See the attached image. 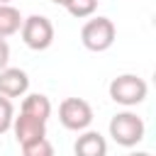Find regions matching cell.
I'll use <instances>...</instances> for the list:
<instances>
[{"instance_id":"cell-1","label":"cell","mask_w":156,"mask_h":156,"mask_svg":"<svg viewBox=\"0 0 156 156\" xmlns=\"http://www.w3.org/2000/svg\"><path fill=\"white\" fill-rule=\"evenodd\" d=\"M146 93H149L146 80L134 73H122V76L112 78V83H110V98L124 107H134V105L144 102Z\"/></svg>"},{"instance_id":"cell-2","label":"cell","mask_w":156,"mask_h":156,"mask_svg":"<svg viewBox=\"0 0 156 156\" xmlns=\"http://www.w3.org/2000/svg\"><path fill=\"white\" fill-rule=\"evenodd\" d=\"M144 119L134 112H117L112 119H110V136L115 139V144L119 146H136L141 139H144Z\"/></svg>"},{"instance_id":"cell-3","label":"cell","mask_w":156,"mask_h":156,"mask_svg":"<svg viewBox=\"0 0 156 156\" xmlns=\"http://www.w3.org/2000/svg\"><path fill=\"white\" fill-rule=\"evenodd\" d=\"M117 29L110 17H93L80 29V41L88 51H107L115 44Z\"/></svg>"},{"instance_id":"cell-4","label":"cell","mask_w":156,"mask_h":156,"mask_svg":"<svg viewBox=\"0 0 156 156\" xmlns=\"http://www.w3.org/2000/svg\"><path fill=\"white\" fill-rule=\"evenodd\" d=\"M20 32H22V41L29 49H34V51H44L54 41V24L44 15H29V17H24Z\"/></svg>"},{"instance_id":"cell-5","label":"cell","mask_w":156,"mask_h":156,"mask_svg":"<svg viewBox=\"0 0 156 156\" xmlns=\"http://www.w3.org/2000/svg\"><path fill=\"white\" fill-rule=\"evenodd\" d=\"M58 122L71 132H83L93 122V107L83 98H66L58 105Z\"/></svg>"},{"instance_id":"cell-6","label":"cell","mask_w":156,"mask_h":156,"mask_svg":"<svg viewBox=\"0 0 156 156\" xmlns=\"http://www.w3.org/2000/svg\"><path fill=\"white\" fill-rule=\"evenodd\" d=\"M12 129H15V139L22 144H29L34 139H41L46 136V122L37 119V117H29L24 112H20V117L12 119Z\"/></svg>"},{"instance_id":"cell-7","label":"cell","mask_w":156,"mask_h":156,"mask_svg":"<svg viewBox=\"0 0 156 156\" xmlns=\"http://www.w3.org/2000/svg\"><path fill=\"white\" fill-rule=\"evenodd\" d=\"M29 88V76L22 68H2L0 71V95L5 98H20Z\"/></svg>"},{"instance_id":"cell-8","label":"cell","mask_w":156,"mask_h":156,"mask_svg":"<svg viewBox=\"0 0 156 156\" xmlns=\"http://www.w3.org/2000/svg\"><path fill=\"white\" fill-rule=\"evenodd\" d=\"M76 156H107V141L100 132H83L73 144Z\"/></svg>"},{"instance_id":"cell-9","label":"cell","mask_w":156,"mask_h":156,"mask_svg":"<svg viewBox=\"0 0 156 156\" xmlns=\"http://www.w3.org/2000/svg\"><path fill=\"white\" fill-rule=\"evenodd\" d=\"M20 112H24V115H29V117H37V119L46 122L49 115H51V102H49L46 95L32 93V95H27V98L22 100V110H20Z\"/></svg>"},{"instance_id":"cell-10","label":"cell","mask_w":156,"mask_h":156,"mask_svg":"<svg viewBox=\"0 0 156 156\" xmlns=\"http://www.w3.org/2000/svg\"><path fill=\"white\" fill-rule=\"evenodd\" d=\"M22 20H24V17L20 15L17 7H12V5H0V37L5 39V37L17 34L20 27H22Z\"/></svg>"},{"instance_id":"cell-11","label":"cell","mask_w":156,"mask_h":156,"mask_svg":"<svg viewBox=\"0 0 156 156\" xmlns=\"http://www.w3.org/2000/svg\"><path fill=\"white\" fill-rule=\"evenodd\" d=\"M22 156H54V146L46 136H41L29 144H22Z\"/></svg>"},{"instance_id":"cell-12","label":"cell","mask_w":156,"mask_h":156,"mask_svg":"<svg viewBox=\"0 0 156 156\" xmlns=\"http://www.w3.org/2000/svg\"><path fill=\"white\" fill-rule=\"evenodd\" d=\"M66 10H68L73 17L83 20V17H90V15L98 10V0H71V2L66 5Z\"/></svg>"},{"instance_id":"cell-13","label":"cell","mask_w":156,"mask_h":156,"mask_svg":"<svg viewBox=\"0 0 156 156\" xmlns=\"http://www.w3.org/2000/svg\"><path fill=\"white\" fill-rule=\"evenodd\" d=\"M12 119H15L12 102H10V98L0 95V134H5V132L12 127Z\"/></svg>"},{"instance_id":"cell-14","label":"cell","mask_w":156,"mask_h":156,"mask_svg":"<svg viewBox=\"0 0 156 156\" xmlns=\"http://www.w3.org/2000/svg\"><path fill=\"white\" fill-rule=\"evenodd\" d=\"M7 61H10V46H7V41L0 37V71L7 66Z\"/></svg>"},{"instance_id":"cell-15","label":"cell","mask_w":156,"mask_h":156,"mask_svg":"<svg viewBox=\"0 0 156 156\" xmlns=\"http://www.w3.org/2000/svg\"><path fill=\"white\" fill-rule=\"evenodd\" d=\"M51 2H54V5H61V7H66L71 0H51Z\"/></svg>"},{"instance_id":"cell-16","label":"cell","mask_w":156,"mask_h":156,"mask_svg":"<svg viewBox=\"0 0 156 156\" xmlns=\"http://www.w3.org/2000/svg\"><path fill=\"white\" fill-rule=\"evenodd\" d=\"M129 156H151V154H146V151H136V154H129Z\"/></svg>"},{"instance_id":"cell-17","label":"cell","mask_w":156,"mask_h":156,"mask_svg":"<svg viewBox=\"0 0 156 156\" xmlns=\"http://www.w3.org/2000/svg\"><path fill=\"white\" fill-rule=\"evenodd\" d=\"M10 2H12V0H0V5H10Z\"/></svg>"}]
</instances>
